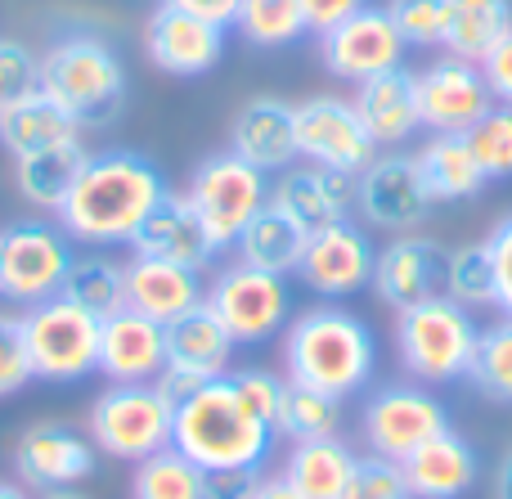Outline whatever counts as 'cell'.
I'll list each match as a JSON object with an SVG mask.
<instances>
[{"label":"cell","mask_w":512,"mask_h":499,"mask_svg":"<svg viewBox=\"0 0 512 499\" xmlns=\"http://www.w3.org/2000/svg\"><path fill=\"white\" fill-rule=\"evenodd\" d=\"M167 176L135 149H104L90 153L81 167L77 185L68 189L59 225L68 230L72 243L86 248H131L140 225L158 212L167 198Z\"/></svg>","instance_id":"6da1fadb"},{"label":"cell","mask_w":512,"mask_h":499,"mask_svg":"<svg viewBox=\"0 0 512 499\" xmlns=\"http://www.w3.org/2000/svg\"><path fill=\"white\" fill-rule=\"evenodd\" d=\"M283 365H288V383L346 401V396L364 392V383L373 378L378 342L360 315L342 311V306H310L288 324Z\"/></svg>","instance_id":"7a4b0ae2"},{"label":"cell","mask_w":512,"mask_h":499,"mask_svg":"<svg viewBox=\"0 0 512 499\" xmlns=\"http://www.w3.org/2000/svg\"><path fill=\"white\" fill-rule=\"evenodd\" d=\"M274 437L279 432L239 401L230 374L212 378L194 396H185L176 405V428H171V446L185 459H194L203 473H212V468H261L274 450Z\"/></svg>","instance_id":"3957f363"},{"label":"cell","mask_w":512,"mask_h":499,"mask_svg":"<svg viewBox=\"0 0 512 499\" xmlns=\"http://www.w3.org/2000/svg\"><path fill=\"white\" fill-rule=\"evenodd\" d=\"M41 95L54 99L81 131H95L122 113L126 63L99 36L68 32L41 54Z\"/></svg>","instance_id":"277c9868"},{"label":"cell","mask_w":512,"mask_h":499,"mask_svg":"<svg viewBox=\"0 0 512 499\" xmlns=\"http://www.w3.org/2000/svg\"><path fill=\"white\" fill-rule=\"evenodd\" d=\"M477 333L481 329L468 306L436 293L427 302L409 306V311H396V356L405 365V374L427 387L463 383Z\"/></svg>","instance_id":"5b68a950"},{"label":"cell","mask_w":512,"mask_h":499,"mask_svg":"<svg viewBox=\"0 0 512 499\" xmlns=\"http://www.w3.org/2000/svg\"><path fill=\"white\" fill-rule=\"evenodd\" d=\"M176 405L153 383H108L104 396L90 405V441L99 455L144 464L149 455L171 446Z\"/></svg>","instance_id":"8992f818"},{"label":"cell","mask_w":512,"mask_h":499,"mask_svg":"<svg viewBox=\"0 0 512 499\" xmlns=\"http://www.w3.org/2000/svg\"><path fill=\"white\" fill-rule=\"evenodd\" d=\"M99 324H104L99 315H90L63 293L41 306H27L23 338L32 374L45 383H81L99 374Z\"/></svg>","instance_id":"52a82bcc"},{"label":"cell","mask_w":512,"mask_h":499,"mask_svg":"<svg viewBox=\"0 0 512 499\" xmlns=\"http://www.w3.org/2000/svg\"><path fill=\"white\" fill-rule=\"evenodd\" d=\"M185 198L198 212V221L207 225L216 248H234V239L248 230V221L270 203V180L252 162H243L239 153L225 149L198 162L185 185Z\"/></svg>","instance_id":"ba28073f"},{"label":"cell","mask_w":512,"mask_h":499,"mask_svg":"<svg viewBox=\"0 0 512 499\" xmlns=\"http://www.w3.org/2000/svg\"><path fill=\"white\" fill-rule=\"evenodd\" d=\"M207 306L216 311V320L230 329L234 347H261L288 324L292 315V288L283 275L256 270L248 261H230L216 270V279L207 284Z\"/></svg>","instance_id":"9c48e42d"},{"label":"cell","mask_w":512,"mask_h":499,"mask_svg":"<svg viewBox=\"0 0 512 499\" xmlns=\"http://www.w3.org/2000/svg\"><path fill=\"white\" fill-rule=\"evenodd\" d=\"M72 239L63 225L14 221L0 230V297L18 306H41L63 293L72 270Z\"/></svg>","instance_id":"30bf717a"},{"label":"cell","mask_w":512,"mask_h":499,"mask_svg":"<svg viewBox=\"0 0 512 499\" xmlns=\"http://www.w3.org/2000/svg\"><path fill=\"white\" fill-rule=\"evenodd\" d=\"M364 441L369 455L405 464L418 446H427L432 437L450 432V410L436 401L427 387H409V383H391L364 401Z\"/></svg>","instance_id":"8fae6325"},{"label":"cell","mask_w":512,"mask_h":499,"mask_svg":"<svg viewBox=\"0 0 512 499\" xmlns=\"http://www.w3.org/2000/svg\"><path fill=\"white\" fill-rule=\"evenodd\" d=\"M432 194L423 185L414 153H378L369 167L355 176V212L369 225L391 234H418V225L432 212Z\"/></svg>","instance_id":"7c38bea8"},{"label":"cell","mask_w":512,"mask_h":499,"mask_svg":"<svg viewBox=\"0 0 512 499\" xmlns=\"http://www.w3.org/2000/svg\"><path fill=\"white\" fill-rule=\"evenodd\" d=\"M297 153L306 162H315V167L360 176L378 158V144L369 140L351 99L315 95L306 104H297Z\"/></svg>","instance_id":"4fadbf2b"},{"label":"cell","mask_w":512,"mask_h":499,"mask_svg":"<svg viewBox=\"0 0 512 499\" xmlns=\"http://www.w3.org/2000/svg\"><path fill=\"white\" fill-rule=\"evenodd\" d=\"M324 68L342 81H369L378 72H391L405 63V41H400L396 23H391L387 5H364L351 18L324 32Z\"/></svg>","instance_id":"5bb4252c"},{"label":"cell","mask_w":512,"mask_h":499,"mask_svg":"<svg viewBox=\"0 0 512 499\" xmlns=\"http://www.w3.org/2000/svg\"><path fill=\"white\" fill-rule=\"evenodd\" d=\"M373 261H378V248L369 243V234L355 221H337L328 230L306 234L297 275L310 293L333 302V297H351L364 284H373Z\"/></svg>","instance_id":"9a60e30c"},{"label":"cell","mask_w":512,"mask_h":499,"mask_svg":"<svg viewBox=\"0 0 512 499\" xmlns=\"http://www.w3.org/2000/svg\"><path fill=\"white\" fill-rule=\"evenodd\" d=\"M95 441L68 423H32L14 441V473L27 491H68L95 473Z\"/></svg>","instance_id":"2e32d148"},{"label":"cell","mask_w":512,"mask_h":499,"mask_svg":"<svg viewBox=\"0 0 512 499\" xmlns=\"http://www.w3.org/2000/svg\"><path fill=\"white\" fill-rule=\"evenodd\" d=\"M490 90L481 81V68L468 59H436L432 68L418 72V113L432 135H468L472 122L490 113Z\"/></svg>","instance_id":"e0dca14e"},{"label":"cell","mask_w":512,"mask_h":499,"mask_svg":"<svg viewBox=\"0 0 512 499\" xmlns=\"http://www.w3.org/2000/svg\"><path fill=\"white\" fill-rule=\"evenodd\" d=\"M144 54L167 77H203L225 59V27L158 0L144 27Z\"/></svg>","instance_id":"ac0fdd59"},{"label":"cell","mask_w":512,"mask_h":499,"mask_svg":"<svg viewBox=\"0 0 512 499\" xmlns=\"http://www.w3.org/2000/svg\"><path fill=\"white\" fill-rule=\"evenodd\" d=\"M270 207L283 212L297 230H306V234L328 230V225H337V221H351L355 176L315 167V162H306V167L292 162V167L279 171V180L270 185Z\"/></svg>","instance_id":"d6986e66"},{"label":"cell","mask_w":512,"mask_h":499,"mask_svg":"<svg viewBox=\"0 0 512 499\" xmlns=\"http://www.w3.org/2000/svg\"><path fill=\"white\" fill-rule=\"evenodd\" d=\"M373 293L391 311H409L445 293V248L423 234H396L373 261Z\"/></svg>","instance_id":"ffe728a7"},{"label":"cell","mask_w":512,"mask_h":499,"mask_svg":"<svg viewBox=\"0 0 512 499\" xmlns=\"http://www.w3.org/2000/svg\"><path fill=\"white\" fill-rule=\"evenodd\" d=\"M162 369H167V324L131 306L99 324V374L108 383H153Z\"/></svg>","instance_id":"44dd1931"},{"label":"cell","mask_w":512,"mask_h":499,"mask_svg":"<svg viewBox=\"0 0 512 499\" xmlns=\"http://www.w3.org/2000/svg\"><path fill=\"white\" fill-rule=\"evenodd\" d=\"M230 153H239L243 162H252L265 176L288 171L292 162L301 158L297 153V104L274 99V95L248 99V104L239 108V117L230 122Z\"/></svg>","instance_id":"7402d4cb"},{"label":"cell","mask_w":512,"mask_h":499,"mask_svg":"<svg viewBox=\"0 0 512 499\" xmlns=\"http://www.w3.org/2000/svg\"><path fill=\"white\" fill-rule=\"evenodd\" d=\"M135 257H158V261H176V266L189 270H207L221 248L212 243L207 225L198 221V212L189 207L185 194H167L158 203V212L140 225V234L131 239Z\"/></svg>","instance_id":"603a6c76"},{"label":"cell","mask_w":512,"mask_h":499,"mask_svg":"<svg viewBox=\"0 0 512 499\" xmlns=\"http://www.w3.org/2000/svg\"><path fill=\"white\" fill-rule=\"evenodd\" d=\"M355 113H360L364 131L378 149H396L414 131H423V113H418V72H409L405 63L391 72L360 81L355 90Z\"/></svg>","instance_id":"cb8c5ba5"},{"label":"cell","mask_w":512,"mask_h":499,"mask_svg":"<svg viewBox=\"0 0 512 499\" xmlns=\"http://www.w3.org/2000/svg\"><path fill=\"white\" fill-rule=\"evenodd\" d=\"M207 297L203 270L176 266V261L158 257H131L126 261V306L158 324H171L176 315L194 311Z\"/></svg>","instance_id":"d4e9b609"},{"label":"cell","mask_w":512,"mask_h":499,"mask_svg":"<svg viewBox=\"0 0 512 499\" xmlns=\"http://www.w3.org/2000/svg\"><path fill=\"white\" fill-rule=\"evenodd\" d=\"M477 450L472 441H463L459 432H441L427 446H418L414 455L400 464L405 486L414 499H463L477 486Z\"/></svg>","instance_id":"484cf974"},{"label":"cell","mask_w":512,"mask_h":499,"mask_svg":"<svg viewBox=\"0 0 512 499\" xmlns=\"http://www.w3.org/2000/svg\"><path fill=\"white\" fill-rule=\"evenodd\" d=\"M230 356H234V338L207 302H198L194 311L176 315L167 324V365L171 369H185V374L212 383V378L230 374Z\"/></svg>","instance_id":"4316f807"},{"label":"cell","mask_w":512,"mask_h":499,"mask_svg":"<svg viewBox=\"0 0 512 499\" xmlns=\"http://www.w3.org/2000/svg\"><path fill=\"white\" fill-rule=\"evenodd\" d=\"M355 450L342 437H315V441H292L288 459H283V477L297 486L306 499H337L346 491L355 473Z\"/></svg>","instance_id":"83f0119b"},{"label":"cell","mask_w":512,"mask_h":499,"mask_svg":"<svg viewBox=\"0 0 512 499\" xmlns=\"http://www.w3.org/2000/svg\"><path fill=\"white\" fill-rule=\"evenodd\" d=\"M86 158H90V153L81 149V140H68V144H54V149L14 158L18 194H23L32 207H41V212H59L63 198H68V189L77 185Z\"/></svg>","instance_id":"f1b7e54d"},{"label":"cell","mask_w":512,"mask_h":499,"mask_svg":"<svg viewBox=\"0 0 512 499\" xmlns=\"http://www.w3.org/2000/svg\"><path fill=\"white\" fill-rule=\"evenodd\" d=\"M414 158H418V171H423V185L432 194V203H468L486 185V176H481L463 135H432Z\"/></svg>","instance_id":"f546056e"},{"label":"cell","mask_w":512,"mask_h":499,"mask_svg":"<svg viewBox=\"0 0 512 499\" xmlns=\"http://www.w3.org/2000/svg\"><path fill=\"white\" fill-rule=\"evenodd\" d=\"M81 140V126L63 113L54 99H45L41 90L27 99H18L14 108H5V126H0V144H5L14 158H27V153L54 149V144Z\"/></svg>","instance_id":"4dcf8cb0"},{"label":"cell","mask_w":512,"mask_h":499,"mask_svg":"<svg viewBox=\"0 0 512 499\" xmlns=\"http://www.w3.org/2000/svg\"><path fill=\"white\" fill-rule=\"evenodd\" d=\"M301 248H306V230H297V225L283 212H274L270 203H265L248 221V230L234 239L239 261H248L256 270H270V275H283V279L297 270Z\"/></svg>","instance_id":"1f68e13d"},{"label":"cell","mask_w":512,"mask_h":499,"mask_svg":"<svg viewBox=\"0 0 512 499\" xmlns=\"http://www.w3.org/2000/svg\"><path fill=\"white\" fill-rule=\"evenodd\" d=\"M512 32V0H450V27L445 50L454 59L481 63L495 50L499 36Z\"/></svg>","instance_id":"d6a6232c"},{"label":"cell","mask_w":512,"mask_h":499,"mask_svg":"<svg viewBox=\"0 0 512 499\" xmlns=\"http://www.w3.org/2000/svg\"><path fill=\"white\" fill-rule=\"evenodd\" d=\"M63 297H72L90 315L108 320L113 311L126 306V261H113L108 252H81V257H72Z\"/></svg>","instance_id":"836d02e7"},{"label":"cell","mask_w":512,"mask_h":499,"mask_svg":"<svg viewBox=\"0 0 512 499\" xmlns=\"http://www.w3.org/2000/svg\"><path fill=\"white\" fill-rule=\"evenodd\" d=\"M468 383L477 387L486 401L512 405V315H504L499 324H486V329L477 333Z\"/></svg>","instance_id":"e575fe53"},{"label":"cell","mask_w":512,"mask_h":499,"mask_svg":"<svg viewBox=\"0 0 512 499\" xmlns=\"http://www.w3.org/2000/svg\"><path fill=\"white\" fill-rule=\"evenodd\" d=\"M337 423H342V401L315 392V387L288 383L279 401V419H274V432L288 441H315V437H333Z\"/></svg>","instance_id":"d590c367"},{"label":"cell","mask_w":512,"mask_h":499,"mask_svg":"<svg viewBox=\"0 0 512 499\" xmlns=\"http://www.w3.org/2000/svg\"><path fill=\"white\" fill-rule=\"evenodd\" d=\"M203 482H207V473L194 459L180 455L176 446L135 464V499H207Z\"/></svg>","instance_id":"8d00e7d4"},{"label":"cell","mask_w":512,"mask_h":499,"mask_svg":"<svg viewBox=\"0 0 512 499\" xmlns=\"http://www.w3.org/2000/svg\"><path fill=\"white\" fill-rule=\"evenodd\" d=\"M445 297H454L468 311L495 306V261L486 243H468L459 252H445Z\"/></svg>","instance_id":"74e56055"},{"label":"cell","mask_w":512,"mask_h":499,"mask_svg":"<svg viewBox=\"0 0 512 499\" xmlns=\"http://www.w3.org/2000/svg\"><path fill=\"white\" fill-rule=\"evenodd\" d=\"M234 27L261 50H279L306 32V14H301V0H243Z\"/></svg>","instance_id":"f35d334b"},{"label":"cell","mask_w":512,"mask_h":499,"mask_svg":"<svg viewBox=\"0 0 512 499\" xmlns=\"http://www.w3.org/2000/svg\"><path fill=\"white\" fill-rule=\"evenodd\" d=\"M477 158L486 180H512V108L490 104V113L481 122H472V131L463 135Z\"/></svg>","instance_id":"ab89813d"},{"label":"cell","mask_w":512,"mask_h":499,"mask_svg":"<svg viewBox=\"0 0 512 499\" xmlns=\"http://www.w3.org/2000/svg\"><path fill=\"white\" fill-rule=\"evenodd\" d=\"M387 14L405 45H445L450 0H387Z\"/></svg>","instance_id":"60d3db41"},{"label":"cell","mask_w":512,"mask_h":499,"mask_svg":"<svg viewBox=\"0 0 512 499\" xmlns=\"http://www.w3.org/2000/svg\"><path fill=\"white\" fill-rule=\"evenodd\" d=\"M36 90H41V59L23 41L0 36V108H14Z\"/></svg>","instance_id":"b9f144b4"},{"label":"cell","mask_w":512,"mask_h":499,"mask_svg":"<svg viewBox=\"0 0 512 499\" xmlns=\"http://www.w3.org/2000/svg\"><path fill=\"white\" fill-rule=\"evenodd\" d=\"M337 499H414V495H409L400 464L378 459V455H364V459H355L351 482H346V491Z\"/></svg>","instance_id":"7bdbcfd3"},{"label":"cell","mask_w":512,"mask_h":499,"mask_svg":"<svg viewBox=\"0 0 512 499\" xmlns=\"http://www.w3.org/2000/svg\"><path fill=\"white\" fill-rule=\"evenodd\" d=\"M32 356L23 338V315H0V401L18 396L32 383Z\"/></svg>","instance_id":"ee69618b"},{"label":"cell","mask_w":512,"mask_h":499,"mask_svg":"<svg viewBox=\"0 0 512 499\" xmlns=\"http://www.w3.org/2000/svg\"><path fill=\"white\" fill-rule=\"evenodd\" d=\"M234 392H239V401L248 405L256 419H265L274 428V419H279V401H283V387H288V378L270 374V369H234L230 374Z\"/></svg>","instance_id":"f6af8a7d"},{"label":"cell","mask_w":512,"mask_h":499,"mask_svg":"<svg viewBox=\"0 0 512 499\" xmlns=\"http://www.w3.org/2000/svg\"><path fill=\"white\" fill-rule=\"evenodd\" d=\"M486 248H490V261H495V306L512 315V216H504L490 230Z\"/></svg>","instance_id":"bcb514c9"},{"label":"cell","mask_w":512,"mask_h":499,"mask_svg":"<svg viewBox=\"0 0 512 499\" xmlns=\"http://www.w3.org/2000/svg\"><path fill=\"white\" fill-rule=\"evenodd\" d=\"M477 68H481V81H486L490 99H495V104H508V108H512V32H508V36H499L495 50H490L486 59L477 63Z\"/></svg>","instance_id":"7dc6e473"},{"label":"cell","mask_w":512,"mask_h":499,"mask_svg":"<svg viewBox=\"0 0 512 499\" xmlns=\"http://www.w3.org/2000/svg\"><path fill=\"white\" fill-rule=\"evenodd\" d=\"M256 482H261V468H212L203 491L207 499H252Z\"/></svg>","instance_id":"c3c4849f"},{"label":"cell","mask_w":512,"mask_h":499,"mask_svg":"<svg viewBox=\"0 0 512 499\" xmlns=\"http://www.w3.org/2000/svg\"><path fill=\"white\" fill-rule=\"evenodd\" d=\"M369 0H301V14H306V32L324 36L328 27H337L342 18H351L355 9H364Z\"/></svg>","instance_id":"681fc988"},{"label":"cell","mask_w":512,"mask_h":499,"mask_svg":"<svg viewBox=\"0 0 512 499\" xmlns=\"http://www.w3.org/2000/svg\"><path fill=\"white\" fill-rule=\"evenodd\" d=\"M162 5H176V9H185V14H198L216 27H230L234 18H239L243 0H162Z\"/></svg>","instance_id":"f907efd6"},{"label":"cell","mask_w":512,"mask_h":499,"mask_svg":"<svg viewBox=\"0 0 512 499\" xmlns=\"http://www.w3.org/2000/svg\"><path fill=\"white\" fill-rule=\"evenodd\" d=\"M252 499H306L297 491V486L288 482V477H261V482H256V491H252Z\"/></svg>","instance_id":"816d5d0a"},{"label":"cell","mask_w":512,"mask_h":499,"mask_svg":"<svg viewBox=\"0 0 512 499\" xmlns=\"http://www.w3.org/2000/svg\"><path fill=\"white\" fill-rule=\"evenodd\" d=\"M495 499H512V450L499 459V468H495Z\"/></svg>","instance_id":"f5cc1de1"},{"label":"cell","mask_w":512,"mask_h":499,"mask_svg":"<svg viewBox=\"0 0 512 499\" xmlns=\"http://www.w3.org/2000/svg\"><path fill=\"white\" fill-rule=\"evenodd\" d=\"M0 499H36V495L27 491L23 482H5V477H0Z\"/></svg>","instance_id":"db71d44e"},{"label":"cell","mask_w":512,"mask_h":499,"mask_svg":"<svg viewBox=\"0 0 512 499\" xmlns=\"http://www.w3.org/2000/svg\"><path fill=\"white\" fill-rule=\"evenodd\" d=\"M36 499H86V495H81L77 486H68V491H41Z\"/></svg>","instance_id":"11a10c76"},{"label":"cell","mask_w":512,"mask_h":499,"mask_svg":"<svg viewBox=\"0 0 512 499\" xmlns=\"http://www.w3.org/2000/svg\"><path fill=\"white\" fill-rule=\"evenodd\" d=\"M0 126H5V108H0Z\"/></svg>","instance_id":"9f6ffc18"}]
</instances>
